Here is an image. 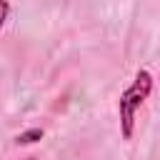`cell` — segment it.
I'll return each instance as SVG.
<instances>
[{
  "label": "cell",
  "instance_id": "obj_2",
  "mask_svg": "<svg viewBox=\"0 0 160 160\" xmlns=\"http://www.w3.org/2000/svg\"><path fill=\"white\" fill-rule=\"evenodd\" d=\"M40 138H42V130L32 128V130H28V132L18 135V145H28V142H35V140H40Z\"/></svg>",
  "mask_w": 160,
  "mask_h": 160
},
{
  "label": "cell",
  "instance_id": "obj_1",
  "mask_svg": "<svg viewBox=\"0 0 160 160\" xmlns=\"http://www.w3.org/2000/svg\"><path fill=\"white\" fill-rule=\"evenodd\" d=\"M152 88H155L152 72L148 68H140L135 72V78L130 80V85L120 92V100H118V122H120L122 140H132L135 125H138V112L145 105V100L150 98Z\"/></svg>",
  "mask_w": 160,
  "mask_h": 160
},
{
  "label": "cell",
  "instance_id": "obj_3",
  "mask_svg": "<svg viewBox=\"0 0 160 160\" xmlns=\"http://www.w3.org/2000/svg\"><path fill=\"white\" fill-rule=\"evenodd\" d=\"M2 2V25L10 20V0H0Z\"/></svg>",
  "mask_w": 160,
  "mask_h": 160
}]
</instances>
